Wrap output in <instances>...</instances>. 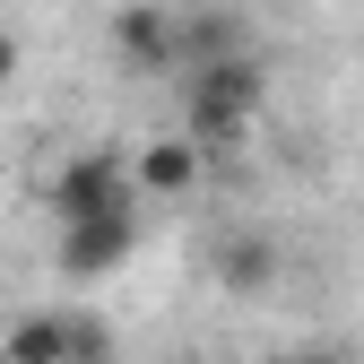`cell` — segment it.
I'll use <instances>...</instances> for the list:
<instances>
[{
	"instance_id": "cell-10",
	"label": "cell",
	"mask_w": 364,
	"mask_h": 364,
	"mask_svg": "<svg viewBox=\"0 0 364 364\" xmlns=\"http://www.w3.org/2000/svg\"><path fill=\"white\" fill-rule=\"evenodd\" d=\"M295 364H347V355H338V347H304Z\"/></svg>"
},
{
	"instance_id": "cell-7",
	"label": "cell",
	"mask_w": 364,
	"mask_h": 364,
	"mask_svg": "<svg viewBox=\"0 0 364 364\" xmlns=\"http://www.w3.org/2000/svg\"><path fill=\"white\" fill-rule=\"evenodd\" d=\"M235 43H252V26L235 9H173V70L208 61V53H235Z\"/></svg>"
},
{
	"instance_id": "cell-1",
	"label": "cell",
	"mask_w": 364,
	"mask_h": 364,
	"mask_svg": "<svg viewBox=\"0 0 364 364\" xmlns=\"http://www.w3.org/2000/svg\"><path fill=\"white\" fill-rule=\"evenodd\" d=\"M173 96H182V139H200L208 156L252 139V122L269 105V70L252 43H235V53H208V61H182L173 70Z\"/></svg>"
},
{
	"instance_id": "cell-8",
	"label": "cell",
	"mask_w": 364,
	"mask_h": 364,
	"mask_svg": "<svg viewBox=\"0 0 364 364\" xmlns=\"http://www.w3.org/2000/svg\"><path fill=\"white\" fill-rule=\"evenodd\" d=\"M269 278H278V252H269L260 235H235V243H225V287H235V295H252Z\"/></svg>"
},
{
	"instance_id": "cell-6",
	"label": "cell",
	"mask_w": 364,
	"mask_h": 364,
	"mask_svg": "<svg viewBox=\"0 0 364 364\" xmlns=\"http://www.w3.org/2000/svg\"><path fill=\"white\" fill-rule=\"evenodd\" d=\"M78 312H9L0 321V364H70Z\"/></svg>"
},
{
	"instance_id": "cell-5",
	"label": "cell",
	"mask_w": 364,
	"mask_h": 364,
	"mask_svg": "<svg viewBox=\"0 0 364 364\" xmlns=\"http://www.w3.org/2000/svg\"><path fill=\"white\" fill-rule=\"evenodd\" d=\"M105 43H113V61H122V70H173V9H156V0H130V9H113Z\"/></svg>"
},
{
	"instance_id": "cell-2",
	"label": "cell",
	"mask_w": 364,
	"mask_h": 364,
	"mask_svg": "<svg viewBox=\"0 0 364 364\" xmlns=\"http://www.w3.org/2000/svg\"><path fill=\"white\" fill-rule=\"evenodd\" d=\"M43 208H53V225H70V217H105V208H139L130 156H113V148H78L53 182H43Z\"/></svg>"
},
{
	"instance_id": "cell-9",
	"label": "cell",
	"mask_w": 364,
	"mask_h": 364,
	"mask_svg": "<svg viewBox=\"0 0 364 364\" xmlns=\"http://www.w3.org/2000/svg\"><path fill=\"white\" fill-rule=\"evenodd\" d=\"M70 364H113V330L96 321V312H78V347H70Z\"/></svg>"
},
{
	"instance_id": "cell-4",
	"label": "cell",
	"mask_w": 364,
	"mask_h": 364,
	"mask_svg": "<svg viewBox=\"0 0 364 364\" xmlns=\"http://www.w3.org/2000/svg\"><path fill=\"white\" fill-rule=\"evenodd\" d=\"M200 173H208V148L182 139V130H165V139H148L139 156H130L139 200H182V191H200Z\"/></svg>"
},
{
	"instance_id": "cell-3",
	"label": "cell",
	"mask_w": 364,
	"mask_h": 364,
	"mask_svg": "<svg viewBox=\"0 0 364 364\" xmlns=\"http://www.w3.org/2000/svg\"><path fill=\"white\" fill-rule=\"evenodd\" d=\"M139 252V208H105V217H70L61 235H53V269L61 278H78V287H96V278H113V269Z\"/></svg>"
}]
</instances>
